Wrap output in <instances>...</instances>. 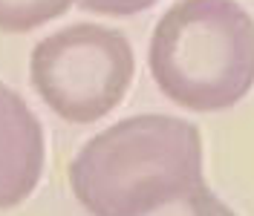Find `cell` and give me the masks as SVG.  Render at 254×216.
<instances>
[{
  "label": "cell",
  "instance_id": "cell-1",
  "mask_svg": "<svg viewBox=\"0 0 254 216\" xmlns=\"http://www.w3.org/2000/svg\"><path fill=\"white\" fill-rule=\"evenodd\" d=\"M69 190L93 216H142L205 185L196 124L144 112L84 141L66 167Z\"/></svg>",
  "mask_w": 254,
  "mask_h": 216
},
{
  "label": "cell",
  "instance_id": "cell-2",
  "mask_svg": "<svg viewBox=\"0 0 254 216\" xmlns=\"http://www.w3.org/2000/svg\"><path fill=\"white\" fill-rule=\"evenodd\" d=\"M147 66L176 107H234L254 87V17L237 0H176L153 29Z\"/></svg>",
  "mask_w": 254,
  "mask_h": 216
},
{
  "label": "cell",
  "instance_id": "cell-3",
  "mask_svg": "<svg viewBox=\"0 0 254 216\" xmlns=\"http://www.w3.org/2000/svg\"><path fill=\"white\" fill-rule=\"evenodd\" d=\"M136 75L125 32L101 23H72L38 41L29 55L35 93L58 118L95 124L125 101Z\"/></svg>",
  "mask_w": 254,
  "mask_h": 216
},
{
  "label": "cell",
  "instance_id": "cell-4",
  "mask_svg": "<svg viewBox=\"0 0 254 216\" xmlns=\"http://www.w3.org/2000/svg\"><path fill=\"white\" fill-rule=\"evenodd\" d=\"M44 130L23 95L0 84V211L32 196L44 176Z\"/></svg>",
  "mask_w": 254,
  "mask_h": 216
},
{
  "label": "cell",
  "instance_id": "cell-5",
  "mask_svg": "<svg viewBox=\"0 0 254 216\" xmlns=\"http://www.w3.org/2000/svg\"><path fill=\"white\" fill-rule=\"evenodd\" d=\"M78 0H0V32L23 35L69 12Z\"/></svg>",
  "mask_w": 254,
  "mask_h": 216
},
{
  "label": "cell",
  "instance_id": "cell-6",
  "mask_svg": "<svg viewBox=\"0 0 254 216\" xmlns=\"http://www.w3.org/2000/svg\"><path fill=\"white\" fill-rule=\"evenodd\" d=\"M142 216H237L225 202L217 199V193H211V187L202 185L196 190H190L188 196L171 202L165 208H156L150 214H142Z\"/></svg>",
  "mask_w": 254,
  "mask_h": 216
},
{
  "label": "cell",
  "instance_id": "cell-7",
  "mask_svg": "<svg viewBox=\"0 0 254 216\" xmlns=\"http://www.w3.org/2000/svg\"><path fill=\"white\" fill-rule=\"evenodd\" d=\"M159 0H78L81 9L95 12V15L107 17H125V15H139L144 9H150Z\"/></svg>",
  "mask_w": 254,
  "mask_h": 216
}]
</instances>
